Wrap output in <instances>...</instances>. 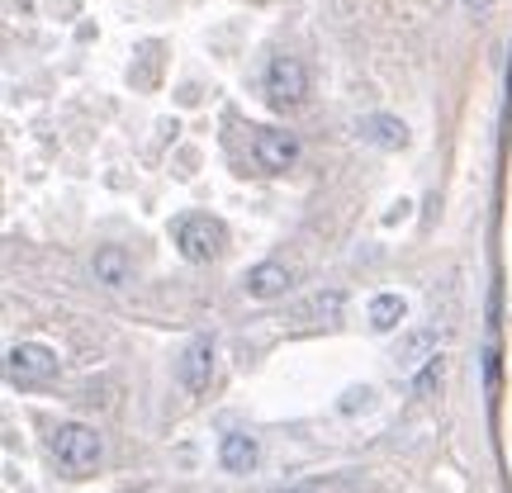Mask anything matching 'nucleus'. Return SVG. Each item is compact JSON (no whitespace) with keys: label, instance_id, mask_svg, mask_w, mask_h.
Here are the masks:
<instances>
[{"label":"nucleus","instance_id":"obj_1","mask_svg":"<svg viewBox=\"0 0 512 493\" xmlns=\"http://www.w3.org/2000/svg\"><path fill=\"white\" fill-rule=\"evenodd\" d=\"M48 451H53V460L72 479H86V475L100 470V460H105V441H100V432L86 427V422H62L53 437H48Z\"/></svg>","mask_w":512,"mask_h":493},{"label":"nucleus","instance_id":"obj_2","mask_svg":"<svg viewBox=\"0 0 512 493\" xmlns=\"http://www.w3.org/2000/svg\"><path fill=\"white\" fill-rule=\"evenodd\" d=\"M171 242H176V252L190 266H209L228 247V228L214 214H181V219L171 223Z\"/></svg>","mask_w":512,"mask_h":493},{"label":"nucleus","instance_id":"obj_3","mask_svg":"<svg viewBox=\"0 0 512 493\" xmlns=\"http://www.w3.org/2000/svg\"><path fill=\"white\" fill-rule=\"evenodd\" d=\"M261 95L271 110H299L309 100V67L290 53H275L261 72Z\"/></svg>","mask_w":512,"mask_h":493},{"label":"nucleus","instance_id":"obj_4","mask_svg":"<svg viewBox=\"0 0 512 493\" xmlns=\"http://www.w3.org/2000/svg\"><path fill=\"white\" fill-rule=\"evenodd\" d=\"M5 375H10V384H24V389L48 384L57 375V356L43 347V342H19V347H10V356H5Z\"/></svg>","mask_w":512,"mask_h":493},{"label":"nucleus","instance_id":"obj_5","mask_svg":"<svg viewBox=\"0 0 512 493\" xmlns=\"http://www.w3.org/2000/svg\"><path fill=\"white\" fill-rule=\"evenodd\" d=\"M252 157L261 171L285 176V171H294V162H299V138H294L290 128H261L252 143Z\"/></svg>","mask_w":512,"mask_h":493},{"label":"nucleus","instance_id":"obj_6","mask_svg":"<svg viewBox=\"0 0 512 493\" xmlns=\"http://www.w3.org/2000/svg\"><path fill=\"white\" fill-rule=\"evenodd\" d=\"M294 285V275L285 261H256L252 271H247V280H242V290L252 294L256 304H275V299H285Z\"/></svg>","mask_w":512,"mask_h":493},{"label":"nucleus","instance_id":"obj_7","mask_svg":"<svg viewBox=\"0 0 512 493\" xmlns=\"http://www.w3.org/2000/svg\"><path fill=\"white\" fill-rule=\"evenodd\" d=\"M356 133H361L370 147H384V152L408 147V128H403V119H394V114H366V119H356Z\"/></svg>","mask_w":512,"mask_h":493},{"label":"nucleus","instance_id":"obj_8","mask_svg":"<svg viewBox=\"0 0 512 493\" xmlns=\"http://www.w3.org/2000/svg\"><path fill=\"white\" fill-rule=\"evenodd\" d=\"M209 380H214V342H190L181 356V384L190 389V394H204L209 389Z\"/></svg>","mask_w":512,"mask_h":493},{"label":"nucleus","instance_id":"obj_9","mask_svg":"<svg viewBox=\"0 0 512 493\" xmlns=\"http://www.w3.org/2000/svg\"><path fill=\"white\" fill-rule=\"evenodd\" d=\"M91 271L105 290H124L128 280H133V256H128L124 247H95Z\"/></svg>","mask_w":512,"mask_h":493},{"label":"nucleus","instance_id":"obj_10","mask_svg":"<svg viewBox=\"0 0 512 493\" xmlns=\"http://www.w3.org/2000/svg\"><path fill=\"white\" fill-rule=\"evenodd\" d=\"M219 460L228 475H252V465L261 460V446H256V437H247V432H228V437L219 441Z\"/></svg>","mask_w":512,"mask_h":493},{"label":"nucleus","instance_id":"obj_11","mask_svg":"<svg viewBox=\"0 0 512 493\" xmlns=\"http://www.w3.org/2000/svg\"><path fill=\"white\" fill-rule=\"evenodd\" d=\"M337 313H342V290H318L294 309V323H328Z\"/></svg>","mask_w":512,"mask_h":493},{"label":"nucleus","instance_id":"obj_12","mask_svg":"<svg viewBox=\"0 0 512 493\" xmlns=\"http://www.w3.org/2000/svg\"><path fill=\"white\" fill-rule=\"evenodd\" d=\"M399 323H403V299L399 294H375V299H370V328L394 332Z\"/></svg>","mask_w":512,"mask_h":493},{"label":"nucleus","instance_id":"obj_13","mask_svg":"<svg viewBox=\"0 0 512 493\" xmlns=\"http://www.w3.org/2000/svg\"><path fill=\"white\" fill-rule=\"evenodd\" d=\"M437 356V332H413L408 342L399 347V366H422V361H432Z\"/></svg>","mask_w":512,"mask_h":493},{"label":"nucleus","instance_id":"obj_14","mask_svg":"<svg viewBox=\"0 0 512 493\" xmlns=\"http://www.w3.org/2000/svg\"><path fill=\"white\" fill-rule=\"evenodd\" d=\"M441 375H446V366H441V351L432 356V361H422L413 375H408V389H413V399H427L432 389L441 384Z\"/></svg>","mask_w":512,"mask_h":493},{"label":"nucleus","instance_id":"obj_15","mask_svg":"<svg viewBox=\"0 0 512 493\" xmlns=\"http://www.w3.org/2000/svg\"><path fill=\"white\" fill-rule=\"evenodd\" d=\"M370 399H375L370 389H347V399H342V413H356V408H361V403H370Z\"/></svg>","mask_w":512,"mask_h":493},{"label":"nucleus","instance_id":"obj_16","mask_svg":"<svg viewBox=\"0 0 512 493\" xmlns=\"http://www.w3.org/2000/svg\"><path fill=\"white\" fill-rule=\"evenodd\" d=\"M285 493H313V489H285Z\"/></svg>","mask_w":512,"mask_h":493}]
</instances>
